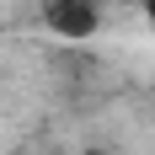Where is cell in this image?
Returning <instances> with one entry per match:
<instances>
[{"mask_svg": "<svg viewBox=\"0 0 155 155\" xmlns=\"http://www.w3.org/2000/svg\"><path fill=\"white\" fill-rule=\"evenodd\" d=\"M38 16H43V27L64 43H86L102 32L107 21V0H38Z\"/></svg>", "mask_w": 155, "mask_h": 155, "instance_id": "cell-1", "label": "cell"}, {"mask_svg": "<svg viewBox=\"0 0 155 155\" xmlns=\"http://www.w3.org/2000/svg\"><path fill=\"white\" fill-rule=\"evenodd\" d=\"M144 5V21H150V32H155V0H139Z\"/></svg>", "mask_w": 155, "mask_h": 155, "instance_id": "cell-2", "label": "cell"}]
</instances>
